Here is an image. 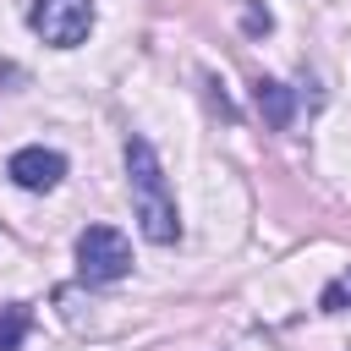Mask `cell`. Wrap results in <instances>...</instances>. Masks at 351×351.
Returning a JSON list of instances; mask_svg holds the SVG:
<instances>
[{
  "label": "cell",
  "mask_w": 351,
  "mask_h": 351,
  "mask_svg": "<svg viewBox=\"0 0 351 351\" xmlns=\"http://www.w3.org/2000/svg\"><path fill=\"white\" fill-rule=\"evenodd\" d=\"M126 181H132V214L137 230L159 247H170L181 236V214H176V192L165 181V165L154 154L148 137H126Z\"/></svg>",
  "instance_id": "6da1fadb"
},
{
  "label": "cell",
  "mask_w": 351,
  "mask_h": 351,
  "mask_svg": "<svg viewBox=\"0 0 351 351\" xmlns=\"http://www.w3.org/2000/svg\"><path fill=\"white\" fill-rule=\"evenodd\" d=\"M77 274L88 285H115L132 274V247L115 225H88L77 236Z\"/></svg>",
  "instance_id": "7a4b0ae2"
},
{
  "label": "cell",
  "mask_w": 351,
  "mask_h": 351,
  "mask_svg": "<svg viewBox=\"0 0 351 351\" xmlns=\"http://www.w3.org/2000/svg\"><path fill=\"white\" fill-rule=\"evenodd\" d=\"M27 27L55 49H77L93 33V0H33Z\"/></svg>",
  "instance_id": "3957f363"
},
{
  "label": "cell",
  "mask_w": 351,
  "mask_h": 351,
  "mask_svg": "<svg viewBox=\"0 0 351 351\" xmlns=\"http://www.w3.org/2000/svg\"><path fill=\"white\" fill-rule=\"evenodd\" d=\"M5 176L16 186H27V192H49L66 176V154H55V148H16L11 165H5Z\"/></svg>",
  "instance_id": "277c9868"
},
{
  "label": "cell",
  "mask_w": 351,
  "mask_h": 351,
  "mask_svg": "<svg viewBox=\"0 0 351 351\" xmlns=\"http://www.w3.org/2000/svg\"><path fill=\"white\" fill-rule=\"evenodd\" d=\"M252 99H258V110H263V121H269L274 132H291V121H296V99H291L285 82L258 77V82H252Z\"/></svg>",
  "instance_id": "5b68a950"
},
{
  "label": "cell",
  "mask_w": 351,
  "mask_h": 351,
  "mask_svg": "<svg viewBox=\"0 0 351 351\" xmlns=\"http://www.w3.org/2000/svg\"><path fill=\"white\" fill-rule=\"evenodd\" d=\"M27 329H33V313H27V302H5V307H0V351H22Z\"/></svg>",
  "instance_id": "8992f818"
},
{
  "label": "cell",
  "mask_w": 351,
  "mask_h": 351,
  "mask_svg": "<svg viewBox=\"0 0 351 351\" xmlns=\"http://www.w3.org/2000/svg\"><path fill=\"white\" fill-rule=\"evenodd\" d=\"M318 307H324V313H346V307H351V269H346V274H335V280L324 285Z\"/></svg>",
  "instance_id": "52a82bcc"
},
{
  "label": "cell",
  "mask_w": 351,
  "mask_h": 351,
  "mask_svg": "<svg viewBox=\"0 0 351 351\" xmlns=\"http://www.w3.org/2000/svg\"><path fill=\"white\" fill-rule=\"evenodd\" d=\"M241 27H247V33H269V27H274V16H269L263 5H247V16H241Z\"/></svg>",
  "instance_id": "ba28073f"
}]
</instances>
